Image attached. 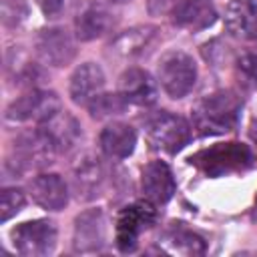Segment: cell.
I'll use <instances>...</instances> for the list:
<instances>
[{"label":"cell","instance_id":"obj_1","mask_svg":"<svg viewBox=\"0 0 257 257\" xmlns=\"http://www.w3.org/2000/svg\"><path fill=\"white\" fill-rule=\"evenodd\" d=\"M239 112L241 98L233 90H217L195 106L193 118L203 135H219L237 124Z\"/></svg>","mask_w":257,"mask_h":257},{"label":"cell","instance_id":"obj_2","mask_svg":"<svg viewBox=\"0 0 257 257\" xmlns=\"http://www.w3.org/2000/svg\"><path fill=\"white\" fill-rule=\"evenodd\" d=\"M159 80L163 90L171 98H183L195 86L197 64L187 52L173 50L165 54L159 62Z\"/></svg>","mask_w":257,"mask_h":257},{"label":"cell","instance_id":"obj_3","mask_svg":"<svg viewBox=\"0 0 257 257\" xmlns=\"http://www.w3.org/2000/svg\"><path fill=\"white\" fill-rule=\"evenodd\" d=\"M147 137L149 143L165 153H177L181 151L189 139H191V126L189 122L173 112H159L153 116L147 124Z\"/></svg>","mask_w":257,"mask_h":257},{"label":"cell","instance_id":"obj_4","mask_svg":"<svg viewBox=\"0 0 257 257\" xmlns=\"http://www.w3.org/2000/svg\"><path fill=\"white\" fill-rule=\"evenodd\" d=\"M12 243L20 255L42 257L54 251L56 245V227L50 221L36 219L18 225L12 231Z\"/></svg>","mask_w":257,"mask_h":257},{"label":"cell","instance_id":"obj_5","mask_svg":"<svg viewBox=\"0 0 257 257\" xmlns=\"http://www.w3.org/2000/svg\"><path fill=\"white\" fill-rule=\"evenodd\" d=\"M54 155H56V149L38 128L34 133L22 135L14 143V157L8 163L14 165V173H26L30 169H42L50 165Z\"/></svg>","mask_w":257,"mask_h":257},{"label":"cell","instance_id":"obj_6","mask_svg":"<svg viewBox=\"0 0 257 257\" xmlns=\"http://www.w3.org/2000/svg\"><path fill=\"white\" fill-rule=\"evenodd\" d=\"M60 110V98L52 90H30L24 96L16 98L8 108H6V118L12 122H26V120H36L44 122L52 114Z\"/></svg>","mask_w":257,"mask_h":257},{"label":"cell","instance_id":"obj_7","mask_svg":"<svg viewBox=\"0 0 257 257\" xmlns=\"http://www.w3.org/2000/svg\"><path fill=\"white\" fill-rule=\"evenodd\" d=\"M155 209L151 203H135L120 211L116 219V245L120 251L128 253L137 249L139 235L155 223Z\"/></svg>","mask_w":257,"mask_h":257},{"label":"cell","instance_id":"obj_8","mask_svg":"<svg viewBox=\"0 0 257 257\" xmlns=\"http://www.w3.org/2000/svg\"><path fill=\"white\" fill-rule=\"evenodd\" d=\"M34 48H36V54L40 56V60L50 66H66L76 54L74 40L66 28L40 30L34 40Z\"/></svg>","mask_w":257,"mask_h":257},{"label":"cell","instance_id":"obj_9","mask_svg":"<svg viewBox=\"0 0 257 257\" xmlns=\"http://www.w3.org/2000/svg\"><path fill=\"white\" fill-rule=\"evenodd\" d=\"M104 217L100 209H90L74 219L72 247L76 253H94L104 245Z\"/></svg>","mask_w":257,"mask_h":257},{"label":"cell","instance_id":"obj_10","mask_svg":"<svg viewBox=\"0 0 257 257\" xmlns=\"http://www.w3.org/2000/svg\"><path fill=\"white\" fill-rule=\"evenodd\" d=\"M104 185V167L98 157L82 155L72 167V187L78 199L90 201L100 195Z\"/></svg>","mask_w":257,"mask_h":257},{"label":"cell","instance_id":"obj_11","mask_svg":"<svg viewBox=\"0 0 257 257\" xmlns=\"http://www.w3.org/2000/svg\"><path fill=\"white\" fill-rule=\"evenodd\" d=\"M195 161H199V165L207 173L221 175L233 169H243V165L251 161V153L247 151V147H241L239 143H227L211 151H203Z\"/></svg>","mask_w":257,"mask_h":257},{"label":"cell","instance_id":"obj_12","mask_svg":"<svg viewBox=\"0 0 257 257\" xmlns=\"http://www.w3.org/2000/svg\"><path fill=\"white\" fill-rule=\"evenodd\" d=\"M118 94L126 104L149 106L157 100V84L143 68H128L118 80Z\"/></svg>","mask_w":257,"mask_h":257},{"label":"cell","instance_id":"obj_13","mask_svg":"<svg viewBox=\"0 0 257 257\" xmlns=\"http://www.w3.org/2000/svg\"><path fill=\"white\" fill-rule=\"evenodd\" d=\"M104 88V72L96 62L80 64L70 76V98L76 104L88 106Z\"/></svg>","mask_w":257,"mask_h":257},{"label":"cell","instance_id":"obj_14","mask_svg":"<svg viewBox=\"0 0 257 257\" xmlns=\"http://www.w3.org/2000/svg\"><path fill=\"white\" fill-rule=\"evenodd\" d=\"M40 131L50 141V145L56 149V153L70 151L78 143V139H80V124L66 110H58L48 120H44Z\"/></svg>","mask_w":257,"mask_h":257},{"label":"cell","instance_id":"obj_15","mask_svg":"<svg viewBox=\"0 0 257 257\" xmlns=\"http://www.w3.org/2000/svg\"><path fill=\"white\" fill-rule=\"evenodd\" d=\"M141 187L151 203L163 205L175 195V179L171 169L163 161H153L143 169Z\"/></svg>","mask_w":257,"mask_h":257},{"label":"cell","instance_id":"obj_16","mask_svg":"<svg viewBox=\"0 0 257 257\" xmlns=\"http://www.w3.org/2000/svg\"><path fill=\"white\" fill-rule=\"evenodd\" d=\"M30 193L36 205L46 211H60L68 203V187L54 173H42L30 183Z\"/></svg>","mask_w":257,"mask_h":257},{"label":"cell","instance_id":"obj_17","mask_svg":"<svg viewBox=\"0 0 257 257\" xmlns=\"http://www.w3.org/2000/svg\"><path fill=\"white\" fill-rule=\"evenodd\" d=\"M173 20L181 28L199 32L217 20V10L211 0H181L173 10Z\"/></svg>","mask_w":257,"mask_h":257},{"label":"cell","instance_id":"obj_18","mask_svg":"<svg viewBox=\"0 0 257 257\" xmlns=\"http://www.w3.org/2000/svg\"><path fill=\"white\" fill-rule=\"evenodd\" d=\"M225 26L235 38H257V0H231L225 12Z\"/></svg>","mask_w":257,"mask_h":257},{"label":"cell","instance_id":"obj_19","mask_svg":"<svg viewBox=\"0 0 257 257\" xmlns=\"http://www.w3.org/2000/svg\"><path fill=\"white\" fill-rule=\"evenodd\" d=\"M159 38V28L157 26H151V24H145V26H133L124 32H120L110 48L114 54L122 56V58H135V56H141L143 52H147L155 40Z\"/></svg>","mask_w":257,"mask_h":257},{"label":"cell","instance_id":"obj_20","mask_svg":"<svg viewBox=\"0 0 257 257\" xmlns=\"http://www.w3.org/2000/svg\"><path fill=\"white\" fill-rule=\"evenodd\" d=\"M100 149L110 159H126L137 145V133L126 122H110L100 133Z\"/></svg>","mask_w":257,"mask_h":257},{"label":"cell","instance_id":"obj_21","mask_svg":"<svg viewBox=\"0 0 257 257\" xmlns=\"http://www.w3.org/2000/svg\"><path fill=\"white\" fill-rule=\"evenodd\" d=\"M114 24L112 14L100 6V4H88L84 6L76 20H74V28H76V36L80 40H94L100 38L102 34H106Z\"/></svg>","mask_w":257,"mask_h":257},{"label":"cell","instance_id":"obj_22","mask_svg":"<svg viewBox=\"0 0 257 257\" xmlns=\"http://www.w3.org/2000/svg\"><path fill=\"white\" fill-rule=\"evenodd\" d=\"M165 245L171 253H183V255H203L205 253V241L197 233L185 229V227H173L163 237Z\"/></svg>","mask_w":257,"mask_h":257},{"label":"cell","instance_id":"obj_23","mask_svg":"<svg viewBox=\"0 0 257 257\" xmlns=\"http://www.w3.org/2000/svg\"><path fill=\"white\" fill-rule=\"evenodd\" d=\"M124 104H126V102L122 100L120 94H116V96H112V94H98V96L88 104V108H90V114H92L94 118H102V116L120 112Z\"/></svg>","mask_w":257,"mask_h":257},{"label":"cell","instance_id":"obj_24","mask_svg":"<svg viewBox=\"0 0 257 257\" xmlns=\"http://www.w3.org/2000/svg\"><path fill=\"white\" fill-rule=\"evenodd\" d=\"M24 205V193L16 187H6L0 193V215L2 221H8L10 217H14Z\"/></svg>","mask_w":257,"mask_h":257},{"label":"cell","instance_id":"obj_25","mask_svg":"<svg viewBox=\"0 0 257 257\" xmlns=\"http://www.w3.org/2000/svg\"><path fill=\"white\" fill-rule=\"evenodd\" d=\"M237 74L247 88L257 86V54H243L237 60Z\"/></svg>","mask_w":257,"mask_h":257},{"label":"cell","instance_id":"obj_26","mask_svg":"<svg viewBox=\"0 0 257 257\" xmlns=\"http://www.w3.org/2000/svg\"><path fill=\"white\" fill-rule=\"evenodd\" d=\"M26 16V4L22 0H4L2 2V18L8 26H18Z\"/></svg>","mask_w":257,"mask_h":257},{"label":"cell","instance_id":"obj_27","mask_svg":"<svg viewBox=\"0 0 257 257\" xmlns=\"http://www.w3.org/2000/svg\"><path fill=\"white\" fill-rule=\"evenodd\" d=\"M38 6L40 10L44 12V16L48 18H58L66 6H68V0H38Z\"/></svg>","mask_w":257,"mask_h":257},{"label":"cell","instance_id":"obj_28","mask_svg":"<svg viewBox=\"0 0 257 257\" xmlns=\"http://www.w3.org/2000/svg\"><path fill=\"white\" fill-rule=\"evenodd\" d=\"M249 135H251V139H253V143L257 145V120H253V122H251V128H249Z\"/></svg>","mask_w":257,"mask_h":257},{"label":"cell","instance_id":"obj_29","mask_svg":"<svg viewBox=\"0 0 257 257\" xmlns=\"http://www.w3.org/2000/svg\"><path fill=\"white\" fill-rule=\"evenodd\" d=\"M253 217L257 219V197H255V207H253Z\"/></svg>","mask_w":257,"mask_h":257},{"label":"cell","instance_id":"obj_30","mask_svg":"<svg viewBox=\"0 0 257 257\" xmlns=\"http://www.w3.org/2000/svg\"><path fill=\"white\" fill-rule=\"evenodd\" d=\"M110 2H126V0H110Z\"/></svg>","mask_w":257,"mask_h":257}]
</instances>
